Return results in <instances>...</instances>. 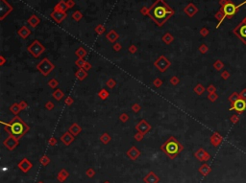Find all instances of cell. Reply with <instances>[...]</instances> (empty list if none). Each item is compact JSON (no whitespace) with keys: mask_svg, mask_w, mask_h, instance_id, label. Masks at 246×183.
Here are the masks:
<instances>
[{"mask_svg":"<svg viewBox=\"0 0 246 183\" xmlns=\"http://www.w3.org/2000/svg\"><path fill=\"white\" fill-rule=\"evenodd\" d=\"M148 14L158 25H162L167 18L173 15V11L162 0H158L149 10Z\"/></svg>","mask_w":246,"mask_h":183,"instance_id":"cell-1","label":"cell"},{"mask_svg":"<svg viewBox=\"0 0 246 183\" xmlns=\"http://www.w3.org/2000/svg\"><path fill=\"white\" fill-rule=\"evenodd\" d=\"M221 8L215 14V18L218 19L219 23H222L225 18L231 19L236 15L239 9V5H234L231 0H219Z\"/></svg>","mask_w":246,"mask_h":183,"instance_id":"cell-2","label":"cell"},{"mask_svg":"<svg viewBox=\"0 0 246 183\" xmlns=\"http://www.w3.org/2000/svg\"><path fill=\"white\" fill-rule=\"evenodd\" d=\"M1 123L5 127V130H6L7 132H10L11 134H13V135L16 136L18 139H19L22 135H24V134L29 130V127H28L18 116H16L15 118L10 122V124H7V123H4V122H1Z\"/></svg>","mask_w":246,"mask_h":183,"instance_id":"cell-3","label":"cell"},{"mask_svg":"<svg viewBox=\"0 0 246 183\" xmlns=\"http://www.w3.org/2000/svg\"><path fill=\"white\" fill-rule=\"evenodd\" d=\"M161 149L166 153L167 156H169L170 158H174L183 150V146L174 137L171 136L164 142Z\"/></svg>","mask_w":246,"mask_h":183,"instance_id":"cell-4","label":"cell"},{"mask_svg":"<svg viewBox=\"0 0 246 183\" xmlns=\"http://www.w3.org/2000/svg\"><path fill=\"white\" fill-rule=\"evenodd\" d=\"M37 68H38V70L43 76H47V75H49V73L55 68V65H54L48 59L44 58L38 65H37Z\"/></svg>","mask_w":246,"mask_h":183,"instance_id":"cell-5","label":"cell"},{"mask_svg":"<svg viewBox=\"0 0 246 183\" xmlns=\"http://www.w3.org/2000/svg\"><path fill=\"white\" fill-rule=\"evenodd\" d=\"M233 33L243 42V43L246 44V18H243L242 21L234 28L233 30Z\"/></svg>","mask_w":246,"mask_h":183,"instance_id":"cell-6","label":"cell"},{"mask_svg":"<svg viewBox=\"0 0 246 183\" xmlns=\"http://www.w3.org/2000/svg\"><path fill=\"white\" fill-rule=\"evenodd\" d=\"M27 50L32 54L33 57H35V58H39V57L41 55V53L45 50V48L42 46V44L39 41H35L32 44L28 46Z\"/></svg>","mask_w":246,"mask_h":183,"instance_id":"cell-7","label":"cell"},{"mask_svg":"<svg viewBox=\"0 0 246 183\" xmlns=\"http://www.w3.org/2000/svg\"><path fill=\"white\" fill-rule=\"evenodd\" d=\"M154 65L161 71V72H165L166 69L171 65V62L165 58L164 56H161L160 58L155 61Z\"/></svg>","mask_w":246,"mask_h":183,"instance_id":"cell-8","label":"cell"},{"mask_svg":"<svg viewBox=\"0 0 246 183\" xmlns=\"http://www.w3.org/2000/svg\"><path fill=\"white\" fill-rule=\"evenodd\" d=\"M245 109H246V101L245 100H242V99L239 98L237 101L233 103V104H231L230 110H236V112L242 113Z\"/></svg>","mask_w":246,"mask_h":183,"instance_id":"cell-9","label":"cell"},{"mask_svg":"<svg viewBox=\"0 0 246 183\" xmlns=\"http://www.w3.org/2000/svg\"><path fill=\"white\" fill-rule=\"evenodd\" d=\"M4 145L9 149V150H14L18 144V139L16 136H14L13 134L10 133V136L8 137L6 140H4Z\"/></svg>","mask_w":246,"mask_h":183,"instance_id":"cell-10","label":"cell"},{"mask_svg":"<svg viewBox=\"0 0 246 183\" xmlns=\"http://www.w3.org/2000/svg\"><path fill=\"white\" fill-rule=\"evenodd\" d=\"M136 130H138L139 132H141L144 135V134H146L148 131L151 130V126L148 124V122H146L145 120H141V121L136 126Z\"/></svg>","mask_w":246,"mask_h":183,"instance_id":"cell-11","label":"cell"},{"mask_svg":"<svg viewBox=\"0 0 246 183\" xmlns=\"http://www.w3.org/2000/svg\"><path fill=\"white\" fill-rule=\"evenodd\" d=\"M51 16H52L53 19L57 22V23H60L62 20H64V19L65 18L67 15H65V12H61V11H56L55 10V12H53L52 14H51Z\"/></svg>","mask_w":246,"mask_h":183,"instance_id":"cell-12","label":"cell"},{"mask_svg":"<svg viewBox=\"0 0 246 183\" xmlns=\"http://www.w3.org/2000/svg\"><path fill=\"white\" fill-rule=\"evenodd\" d=\"M185 13L187 14V15L188 16H193L194 15H195V14L198 12V9H197V8L194 6L193 4H188L187 7L185 8Z\"/></svg>","mask_w":246,"mask_h":183,"instance_id":"cell-13","label":"cell"},{"mask_svg":"<svg viewBox=\"0 0 246 183\" xmlns=\"http://www.w3.org/2000/svg\"><path fill=\"white\" fill-rule=\"evenodd\" d=\"M61 140H62L63 143H65V145L68 146V145H69L70 143L74 140L73 134H71L69 131H67V132H65L64 135L61 137Z\"/></svg>","mask_w":246,"mask_h":183,"instance_id":"cell-14","label":"cell"},{"mask_svg":"<svg viewBox=\"0 0 246 183\" xmlns=\"http://www.w3.org/2000/svg\"><path fill=\"white\" fill-rule=\"evenodd\" d=\"M18 167L20 168L21 171H23L24 173H26V172L29 171L30 168H32V164H31V163L28 161L26 158H25L23 160H21V162L18 164Z\"/></svg>","mask_w":246,"mask_h":183,"instance_id":"cell-15","label":"cell"},{"mask_svg":"<svg viewBox=\"0 0 246 183\" xmlns=\"http://www.w3.org/2000/svg\"><path fill=\"white\" fill-rule=\"evenodd\" d=\"M82 128L79 127L78 125L76 124V123H74V124H72L70 126L69 128V132L71 134H73V135H78V134L81 132Z\"/></svg>","mask_w":246,"mask_h":183,"instance_id":"cell-16","label":"cell"},{"mask_svg":"<svg viewBox=\"0 0 246 183\" xmlns=\"http://www.w3.org/2000/svg\"><path fill=\"white\" fill-rule=\"evenodd\" d=\"M30 34H31V31L28 29L26 26L21 27L20 29H19V31H18V35L20 36L22 38H26L27 36L30 35Z\"/></svg>","mask_w":246,"mask_h":183,"instance_id":"cell-17","label":"cell"},{"mask_svg":"<svg viewBox=\"0 0 246 183\" xmlns=\"http://www.w3.org/2000/svg\"><path fill=\"white\" fill-rule=\"evenodd\" d=\"M106 38H107L111 42H114L117 38H119V36H118V34L116 33V31L111 30V31H110V32L108 33V35L106 36Z\"/></svg>","mask_w":246,"mask_h":183,"instance_id":"cell-18","label":"cell"},{"mask_svg":"<svg viewBox=\"0 0 246 183\" xmlns=\"http://www.w3.org/2000/svg\"><path fill=\"white\" fill-rule=\"evenodd\" d=\"M75 76L77 77V79L80 80V81H83V80L88 76V73L84 68H80V69L75 73Z\"/></svg>","mask_w":246,"mask_h":183,"instance_id":"cell-19","label":"cell"},{"mask_svg":"<svg viewBox=\"0 0 246 183\" xmlns=\"http://www.w3.org/2000/svg\"><path fill=\"white\" fill-rule=\"evenodd\" d=\"M128 156L130 157V158L132 159H136L137 157H138L139 155V151H138L135 147L131 148V150H129V151L127 153Z\"/></svg>","mask_w":246,"mask_h":183,"instance_id":"cell-20","label":"cell"},{"mask_svg":"<svg viewBox=\"0 0 246 183\" xmlns=\"http://www.w3.org/2000/svg\"><path fill=\"white\" fill-rule=\"evenodd\" d=\"M144 180H145V181H146L147 183H157V182H158L159 179H158V177L156 176L155 174L150 173L146 177H145Z\"/></svg>","mask_w":246,"mask_h":183,"instance_id":"cell-21","label":"cell"},{"mask_svg":"<svg viewBox=\"0 0 246 183\" xmlns=\"http://www.w3.org/2000/svg\"><path fill=\"white\" fill-rule=\"evenodd\" d=\"M221 141H222V137L220 136L218 133H214L213 135L211 137V142L213 143V145L214 146H217Z\"/></svg>","mask_w":246,"mask_h":183,"instance_id":"cell-22","label":"cell"},{"mask_svg":"<svg viewBox=\"0 0 246 183\" xmlns=\"http://www.w3.org/2000/svg\"><path fill=\"white\" fill-rule=\"evenodd\" d=\"M67 9H68L67 5L64 1L59 2V3L56 5V8H55L56 11H61V12H65V11H67Z\"/></svg>","mask_w":246,"mask_h":183,"instance_id":"cell-23","label":"cell"},{"mask_svg":"<svg viewBox=\"0 0 246 183\" xmlns=\"http://www.w3.org/2000/svg\"><path fill=\"white\" fill-rule=\"evenodd\" d=\"M28 23H29L32 27H36L37 25L39 23V19L37 18L36 16H32L29 19H28Z\"/></svg>","mask_w":246,"mask_h":183,"instance_id":"cell-24","label":"cell"},{"mask_svg":"<svg viewBox=\"0 0 246 183\" xmlns=\"http://www.w3.org/2000/svg\"><path fill=\"white\" fill-rule=\"evenodd\" d=\"M75 55L78 57L79 59H83L86 55H87V51H86L83 47H80L79 49H77L75 51Z\"/></svg>","mask_w":246,"mask_h":183,"instance_id":"cell-25","label":"cell"},{"mask_svg":"<svg viewBox=\"0 0 246 183\" xmlns=\"http://www.w3.org/2000/svg\"><path fill=\"white\" fill-rule=\"evenodd\" d=\"M64 95H65V94H64V92H63L61 89H57L55 92L52 94V96L54 97V99L57 100V101H60V100H62V98L64 97Z\"/></svg>","mask_w":246,"mask_h":183,"instance_id":"cell-26","label":"cell"},{"mask_svg":"<svg viewBox=\"0 0 246 183\" xmlns=\"http://www.w3.org/2000/svg\"><path fill=\"white\" fill-rule=\"evenodd\" d=\"M10 110L12 111V112L15 114V115H16V114H18L19 111L21 110V108H20V107H19V104H14V105H11Z\"/></svg>","mask_w":246,"mask_h":183,"instance_id":"cell-27","label":"cell"},{"mask_svg":"<svg viewBox=\"0 0 246 183\" xmlns=\"http://www.w3.org/2000/svg\"><path fill=\"white\" fill-rule=\"evenodd\" d=\"M204 91H205V87L200 84H198L195 87H194V92H195L197 95H201V94H203Z\"/></svg>","mask_w":246,"mask_h":183,"instance_id":"cell-28","label":"cell"},{"mask_svg":"<svg viewBox=\"0 0 246 183\" xmlns=\"http://www.w3.org/2000/svg\"><path fill=\"white\" fill-rule=\"evenodd\" d=\"M173 36L170 35V34H165V35L162 36V41H164L165 43L166 44H169V43H171V42L173 41Z\"/></svg>","mask_w":246,"mask_h":183,"instance_id":"cell-29","label":"cell"},{"mask_svg":"<svg viewBox=\"0 0 246 183\" xmlns=\"http://www.w3.org/2000/svg\"><path fill=\"white\" fill-rule=\"evenodd\" d=\"M240 98L239 97V93H236V92H234L232 95L229 97V101H230L231 104H233V103H234L236 101H237Z\"/></svg>","mask_w":246,"mask_h":183,"instance_id":"cell-30","label":"cell"},{"mask_svg":"<svg viewBox=\"0 0 246 183\" xmlns=\"http://www.w3.org/2000/svg\"><path fill=\"white\" fill-rule=\"evenodd\" d=\"M213 67L215 68L217 71H220L221 69H223V67H224V63H223L221 61H216L213 63Z\"/></svg>","mask_w":246,"mask_h":183,"instance_id":"cell-31","label":"cell"},{"mask_svg":"<svg viewBox=\"0 0 246 183\" xmlns=\"http://www.w3.org/2000/svg\"><path fill=\"white\" fill-rule=\"evenodd\" d=\"M100 140H101V141H102L103 143H105V144H107L108 142H110V141H111V136L109 135L108 133H104V134H102L101 137H100Z\"/></svg>","mask_w":246,"mask_h":183,"instance_id":"cell-32","label":"cell"},{"mask_svg":"<svg viewBox=\"0 0 246 183\" xmlns=\"http://www.w3.org/2000/svg\"><path fill=\"white\" fill-rule=\"evenodd\" d=\"M98 96H99L102 100H105V99H107L108 97H109V92H108V91L106 90V89H104V88H103V89L98 93Z\"/></svg>","mask_w":246,"mask_h":183,"instance_id":"cell-33","label":"cell"},{"mask_svg":"<svg viewBox=\"0 0 246 183\" xmlns=\"http://www.w3.org/2000/svg\"><path fill=\"white\" fill-rule=\"evenodd\" d=\"M217 98H218V96H217V94H216L215 92H213V93H209V95H208V99L210 100V101H211V102H215L216 100H217Z\"/></svg>","mask_w":246,"mask_h":183,"instance_id":"cell-34","label":"cell"},{"mask_svg":"<svg viewBox=\"0 0 246 183\" xmlns=\"http://www.w3.org/2000/svg\"><path fill=\"white\" fill-rule=\"evenodd\" d=\"M48 84H49V86H50L51 88H55V87L58 86L59 82H58V81H57V80L52 79V80H50V81L48 82Z\"/></svg>","mask_w":246,"mask_h":183,"instance_id":"cell-35","label":"cell"},{"mask_svg":"<svg viewBox=\"0 0 246 183\" xmlns=\"http://www.w3.org/2000/svg\"><path fill=\"white\" fill-rule=\"evenodd\" d=\"M116 81H114L113 79H110V80H108V82H107V85H108V87H109V88H113L114 86H116Z\"/></svg>","mask_w":246,"mask_h":183,"instance_id":"cell-36","label":"cell"},{"mask_svg":"<svg viewBox=\"0 0 246 183\" xmlns=\"http://www.w3.org/2000/svg\"><path fill=\"white\" fill-rule=\"evenodd\" d=\"M208 50H209V48H208V46H207L206 44H202L201 46L199 47V51H200V52H201L202 54L207 53Z\"/></svg>","mask_w":246,"mask_h":183,"instance_id":"cell-37","label":"cell"},{"mask_svg":"<svg viewBox=\"0 0 246 183\" xmlns=\"http://www.w3.org/2000/svg\"><path fill=\"white\" fill-rule=\"evenodd\" d=\"M73 18L75 19V20H80V19L82 18V14L79 12V11H77V12H75L73 14Z\"/></svg>","mask_w":246,"mask_h":183,"instance_id":"cell-38","label":"cell"},{"mask_svg":"<svg viewBox=\"0 0 246 183\" xmlns=\"http://www.w3.org/2000/svg\"><path fill=\"white\" fill-rule=\"evenodd\" d=\"M119 119H120V121H121V122L125 123V122L128 121V119H129V116H128L126 113H123V114H121V115L119 116Z\"/></svg>","mask_w":246,"mask_h":183,"instance_id":"cell-39","label":"cell"},{"mask_svg":"<svg viewBox=\"0 0 246 183\" xmlns=\"http://www.w3.org/2000/svg\"><path fill=\"white\" fill-rule=\"evenodd\" d=\"M204 155H207V153H205V151L203 150H199L198 151H197V153H196V156L198 157L199 159H202Z\"/></svg>","mask_w":246,"mask_h":183,"instance_id":"cell-40","label":"cell"},{"mask_svg":"<svg viewBox=\"0 0 246 183\" xmlns=\"http://www.w3.org/2000/svg\"><path fill=\"white\" fill-rule=\"evenodd\" d=\"M95 31H96V33H97V34H99V35H101V34L104 33L105 28H104V26H103V25H99V26H97V27H96Z\"/></svg>","mask_w":246,"mask_h":183,"instance_id":"cell-41","label":"cell"},{"mask_svg":"<svg viewBox=\"0 0 246 183\" xmlns=\"http://www.w3.org/2000/svg\"><path fill=\"white\" fill-rule=\"evenodd\" d=\"M85 63H86V61H85L83 59H77V61H75V64L78 65L79 67H83V66L85 65Z\"/></svg>","mask_w":246,"mask_h":183,"instance_id":"cell-42","label":"cell"},{"mask_svg":"<svg viewBox=\"0 0 246 183\" xmlns=\"http://www.w3.org/2000/svg\"><path fill=\"white\" fill-rule=\"evenodd\" d=\"M153 84H154V85H155L156 87H160L162 84V80H160L159 78H157V79L154 80Z\"/></svg>","mask_w":246,"mask_h":183,"instance_id":"cell-43","label":"cell"},{"mask_svg":"<svg viewBox=\"0 0 246 183\" xmlns=\"http://www.w3.org/2000/svg\"><path fill=\"white\" fill-rule=\"evenodd\" d=\"M179 79L177 78L176 76H173L172 78H171V80H170V82H171V84H173V85H176V84H179Z\"/></svg>","mask_w":246,"mask_h":183,"instance_id":"cell-44","label":"cell"},{"mask_svg":"<svg viewBox=\"0 0 246 183\" xmlns=\"http://www.w3.org/2000/svg\"><path fill=\"white\" fill-rule=\"evenodd\" d=\"M141 105H139V104L133 105V107H132V109H133L134 112H139V111L141 110Z\"/></svg>","mask_w":246,"mask_h":183,"instance_id":"cell-45","label":"cell"},{"mask_svg":"<svg viewBox=\"0 0 246 183\" xmlns=\"http://www.w3.org/2000/svg\"><path fill=\"white\" fill-rule=\"evenodd\" d=\"M239 121V117L237 115H233L231 117V122L233 123V124H236Z\"/></svg>","mask_w":246,"mask_h":183,"instance_id":"cell-46","label":"cell"},{"mask_svg":"<svg viewBox=\"0 0 246 183\" xmlns=\"http://www.w3.org/2000/svg\"><path fill=\"white\" fill-rule=\"evenodd\" d=\"M207 90H208L209 93H213V92H215V91H216V88H215V86H214V85L211 84L210 86L207 88Z\"/></svg>","mask_w":246,"mask_h":183,"instance_id":"cell-47","label":"cell"},{"mask_svg":"<svg viewBox=\"0 0 246 183\" xmlns=\"http://www.w3.org/2000/svg\"><path fill=\"white\" fill-rule=\"evenodd\" d=\"M221 77L224 80H227V79H229V77H230V73H229L228 71H223V72L221 73Z\"/></svg>","mask_w":246,"mask_h":183,"instance_id":"cell-48","label":"cell"},{"mask_svg":"<svg viewBox=\"0 0 246 183\" xmlns=\"http://www.w3.org/2000/svg\"><path fill=\"white\" fill-rule=\"evenodd\" d=\"M45 107H46L48 110H51L54 107V104L52 102H47L46 104H45Z\"/></svg>","mask_w":246,"mask_h":183,"instance_id":"cell-49","label":"cell"},{"mask_svg":"<svg viewBox=\"0 0 246 183\" xmlns=\"http://www.w3.org/2000/svg\"><path fill=\"white\" fill-rule=\"evenodd\" d=\"M200 34H201V35H202L203 36H208V34H209V30L207 29V28H202L201 31H200Z\"/></svg>","mask_w":246,"mask_h":183,"instance_id":"cell-50","label":"cell"},{"mask_svg":"<svg viewBox=\"0 0 246 183\" xmlns=\"http://www.w3.org/2000/svg\"><path fill=\"white\" fill-rule=\"evenodd\" d=\"M239 97H240V99L245 100V101H246V88H245V89H243L241 92L239 93Z\"/></svg>","mask_w":246,"mask_h":183,"instance_id":"cell-51","label":"cell"},{"mask_svg":"<svg viewBox=\"0 0 246 183\" xmlns=\"http://www.w3.org/2000/svg\"><path fill=\"white\" fill-rule=\"evenodd\" d=\"M142 137H143V134L141 133V132H138L135 135V138L137 141H141V140H142Z\"/></svg>","mask_w":246,"mask_h":183,"instance_id":"cell-52","label":"cell"},{"mask_svg":"<svg viewBox=\"0 0 246 183\" xmlns=\"http://www.w3.org/2000/svg\"><path fill=\"white\" fill-rule=\"evenodd\" d=\"M41 163L43 165H46V164H48V163H49V158H48V157H46V156H43L42 157V158L41 159Z\"/></svg>","mask_w":246,"mask_h":183,"instance_id":"cell-53","label":"cell"},{"mask_svg":"<svg viewBox=\"0 0 246 183\" xmlns=\"http://www.w3.org/2000/svg\"><path fill=\"white\" fill-rule=\"evenodd\" d=\"M19 107H20L21 109H25V108L27 107V103L24 102V101H21L20 103H19Z\"/></svg>","mask_w":246,"mask_h":183,"instance_id":"cell-54","label":"cell"},{"mask_svg":"<svg viewBox=\"0 0 246 183\" xmlns=\"http://www.w3.org/2000/svg\"><path fill=\"white\" fill-rule=\"evenodd\" d=\"M129 52L131 54H134L137 52V47L135 46V45H131V46L129 47Z\"/></svg>","mask_w":246,"mask_h":183,"instance_id":"cell-55","label":"cell"},{"mask_svg":"<svg viewBox=\"0 0 246 183\" xmlns=\"http://www.w3.org/2000/svg\"><path fill=\"white\" fill-rule=\"evenodd\" d=\"M83 68H84L86 71H88V70H90V68H91V65H90V62H87V61H86V63H85L84 66H83Z\"/></svg>","mask_w":246,"mask_h":183,"instance_id":"cell-56","label":"cell"},{"mask_svg":"<svg viewBox=\"0 0 246 183\" xmlns=\"http://www.w3.org/2000/svg\"><path fill=\"white\" fill-rule=\"evenodd\" d=\"M65 104H67V105H72V104H73V100H72V98H71V97H67V100H65Z\"/></svg>","mask_w":246,"mask_h":183,"instance_id":"cell-57","label":"cell"},{"mask_svg":"<svg viewBox=\"0 0 246 183\" xmlns=\"http://www.w3.org/2000/svg\"><path fill=\"white\" fill-rule=\"evenodd\" d=\"M120 49H121V44L120 43H116L113 45V50L114 51H119Z\"/></svg>","mask_w":246,"mask_h":183,"instance_id":"cell-58","label":"cell"},{"mask_svg":"<svg viewBox=\"0 0 246 183\" xmlns=\"http://www.w3.org/2000/svg\"><path fill=\"white\" fill-rule=\"evenodd\" d=\"M67 5L68 8H71L74 5V2L72 1V0H68V1L67 2Z\"/></svg>","mask_w":246,"mask_h":183,"instance_id":"cell-59","label":"cell"},{"mask_svg":"<svg viewBox=\"0 0 246 183\" xmlns=\"http://www.w3.org/2000/svg\"><path fill=\"white\" fill-rule=\"evenodd\" d=\"M49 143H50V144H51V145H55V144H56V143H57V141H56V139H55V138H53V137H52V138H51V139H50V141H49Z\"/></svg>","mask_w":246,"mask_h":183,"instance_id":"cell-60","label":"cell"},{"mask_svg":"<svg viewBox=\"0 0 246 183\" xmlns=\"http://www.w3.org/2000/svg\"><path fill=\"white\" fill-rule=\"evenodd\" d=\"M0 59H1V62H0V65H3V64L5 63V59H4V57L1 56V57H0Z\"/></svg>","mask_w":246,"mask_h":183,"instance_id":"cell-61","label":"cell"},{"mask_svg":"<svg viewBox=\"0 0 246 183\" xmlns=\"http://www.w3.org/2000/svg\"><path fill=\"white\" fill-rule=\"evenodd\" d=\"M244 4H246V0H245V1H244V2H242V3H241V4H239V7H241V6H242V5H244Z\"/></svg>","mask_w":246,"mask_h":183,"instance_id":"cell-62","label":"cell"},{"mask_svg":"<svg viewBox=\"0 0 246 183\" xmlns=\"http://www.w3.org/2000/svg\"><path fill=\"white\" fill-rule=\"evenodd\" d=\"M39 183H42V182H39Z\"/></svg>","mask_w":246,"mask_h":183,"instance_id":"cell-63","label":"cell"}]
</instances>
